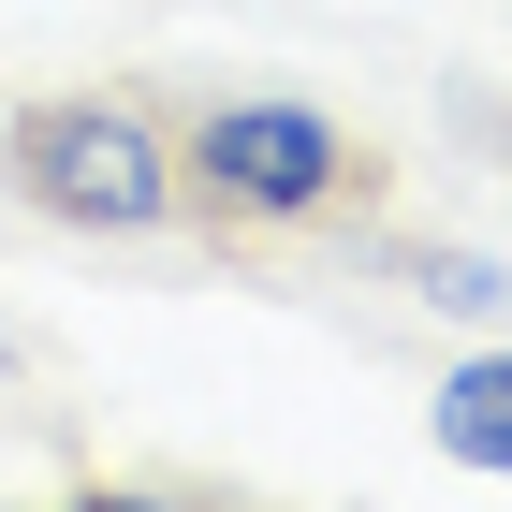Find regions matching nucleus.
Here are the masks:
<instances>
[{
  "label": "nucleus",
  "instance_id": "1",
  "mask_svg": "<svg viewBox=\"0 0 512 512\" xmlns=\"http://www.w3.org/2000/svg\"><path fill=\"white\" fill-rule=\"evenodd\" d=\"M381 205V147L322 103H278V88H220V103H176V220L205 249H308L352 235Z\"/></svg>",
  "mask_w": 512,
  "mask_h": 512
},
{
  "label": "nucleus",
  "instance_id": "2",
  "mask_svg": "<svg viewBox=\"0 0 512 512\" xmlns=\"http://www.w3.org/2000/svg\"><path fill=\"white\" fill-rule=\"evenodd\" d=\"M0 191L44 235H176V103L161 88H30L0 118Z\"/></svg>",
  "mask_w": 512,
  "mask_h": 512
},
{
  "label": "nucleus",
  "instance_id": "3",
  "mask_svg": "<svg viewBox=\"0 0 512 512\" xmlns=\"http://www.w3.org/2000/svg\"><path fill=\"white\" fill-rule=\"evenodd\" d=\"M425 439L469 483H512V352H469V366H454V381L425 395Z\"/></svg>",
  "mask_w": 512,
  "mask_h": 512
},
{
  "label": "nucleus",
  "instance_id": "4",
  "mask_svg": "<svg viewBox=\"0 0 512 512\" xmlns=\"http://www.w3.org/2000/svg\"><path fill=\"white\" fill-rule=\"evenodd\" d=\"M395 278H410L425 308H454V322H498L512 308V264H498V249H395Z\"/></svg>",
  "mask_w": 512,
  "mask_h": 512
},
{
  "label": "nucleus",
  "instance_id": "5",
  "mask_svg": "<svg viewBox=\"0 0 512 512\" xmlns=\"http://www.w3.org/2000/svg\"><path fill=\"white\" fill-rule=\"evenodd\" d=\"M0 381H15V337H0Z\"/></svg>",
  "mask_w": 512,
  "mask_h": 512
}]
</instances>
